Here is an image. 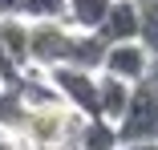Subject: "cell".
<instances>
[{
    "mask_svg": "<svg viewBox=\"0 0 158 150\" xmlns=\"http://www.w3.org/2000/svg\"><path fill=\"white\" fill-rule=\"evenodd\" d=\"M118 138L122 142H158V89L150 77L130 89V102L118 118Z\"/></svg>",
    "mask_w": 158,
    "mask_h": 150,
    "instance_id": "cell-1",
    "label": "cell"
},
{
    "mask_svg": "<svg viewBox=\"0 0 158 150\" xmlns=\"http://www.w3.org/2000/svg\"><path fill=\"white\" fill-rule=\"evenodd\" d=\"M53 89L65 98L81 118H98V73L102 69H81V65H53L45 69Z\"/></svg>",
    "mask_w": 158,
    "mask_h": 150,
    "instance_id": "cell-2",
    "label": "cell"
},
{
    "mask_svg": "<svg viewBox=\"0 0 158 150\" xmlns=\"http://www.w3.org/2000/svg\"><path fill=\"white\" fill-rule=\"evenodd\" d=\"M69 41H73V24L69 20H37L33 24V41H28V57L37 69H53L69 61Z\"/></svg>",
    "mask_w": 158,
    "mask_h": 150,
    "instance_id": "cell-3",
    "label": "cell"
},
{
    "mask_svg": "<svg viewBox=\"0 0 158 150\" xmlns=\"http://www.w3.org/2000/svg\"><path fill=\"white\" fill-rule=\"evenodd\" d=\"M150 61H154V53H150L142 41H114V45L106 49L102 69L114 73V77H122V81H130V85H138V81L150 77Z\"/></svg>",
    "mask_w": 158,
    "mask_h": 150,
    "instance_id": "cell-4",
    "label": "cell"
},
{
    "mask_svg": "<svg viewBox=\"0 0 158 150\" xmlns=\"http://www.w3.org/2000/svg\"><path fill=\"white\" fill-rule=\"evenodd\" d=\"M138 28H142L138 0H114L98 33L106 37V45H114V41H138Z\"/></svg>",
    "mask_w": 158,
    "mask_h": 150,
    "instance_id": "cell-5",
    "label": "cell"
},
{
    "mask_svg": "<svg viewBox=\"0 0 158 150\" xmlns=\"http://www.w3.org/2000/svg\"><path fill=\"white\" fill-rule=\"evenodd\" d=\"M0 41H4V53L12 57L16 69H28L33 57H28V41H33V24L24 16H4L0 20Z\"/></svg>",
    "mask_w": 158,
    "mask_h": 150,
    "instance_id": "cell-6",
    "label": "cell"
},
{
    "mask_svg": "<svg viewBox=\"0 0 158 150\" xmlns=\"http://www.w3.org/2000/svg\"><path fill=\"white\" fill-rule=\"evenodd\" d=\"M130 81H122V77H114V73H98V114L102 118H110V122H118L122 118V110H126V102H130Z\"/></svg>",
    "mask_w": 158,
    "mask_h": 150,
    "instance_id": "cell-7",
    "label": "cell"
},
{
    "mask_svg": "<svg viewBox=\"0 0 158 150\" xmlns=\"http://www.w3.org/2000/svg\"><path fill=\"white\" fill-rule=\"evenodd\" d=\"M122 138H118V122H110V118H85L81 130H77V142L73 150H118Z\"/></svg>",
    "mask_w": 158,
    "mask_h": 150,
    "instance_id": "cell-8",
    "label": "cell"
},
{
    "mask_svg": "<svg viewBox=\"0 0 158 150\" xmlns=\"http://www.w3.org/2000/svg\"><path fill=\"white\" fill-rule=\"evenodd\" d=\"M110 4H114V0H69L65 20H69L73 28H89V33H98L102 20H106V12H110Z\"/></svg>",
    "mask_w": 158,
    "mask_h": 150,
    "instance_id": "cell-9",
    "label": "cell"
},
{
    "mask_svg": "<svg viewBox=\"0 0 158 150\" xmlns=\"http://www.w3.org/2000/svg\"><path fill=\"white\" fill-rule=\"evenodd\" d=\"M69 12V0H20V16L28 24L37 20H65Z\"/></svg>",
    "mask_w": 158,
    "mask_h": 150,
    "instance_id": "cell-10",
    "label": "cell"
},
{
    "mask_svg": "<svg viewBox=\"0 0 158 150\" xmlns=\"http://www.w3.org/2000/svg\"><path fill=\"white\" fill-rule=\"evenodd\" d=\"M138 8H142V28H138V41L158 53V0H138Z\"/></svg>",
    "mask_w": 158,
    "mask_h": 150,
    "instance_id": "cell-11",
    "label": "cell"
},
{
    "mask_svg": "<svg viewBox=\"0 0 158 150\" xmlns=\"http://www.w3.org/2000/svg\"><path fill=\"white\" fill-rule=\"evenodd\" d=\"M16 73H20V69H16V65H12V57H8V53H4V41H0V77H4V81H12V77H16Z\"/></svg>",
    "mask_w": 158,
    "mask_h": 150,
    "instance_id": "cell-12",
    "label": "cell"
},
{
    "mask_svg": "<svg viewBox=\"0 0 158 150\" xmlns=\"http://www.w3.org/2000/svg\"><path fill=\"white\" fill-rule=\"evenodd\" d=\"M4 16H20V0H0V20Z\"/></svg>",
    "mask_w": 158,
    "mask_h": 150,
    "instance_id": "cell-13",
    "label": "cell"
},
{
    "mask_svg": "<svg viewBox=\"0 0 158 150\" xmlns=\"http://www.w3.org/2000/svg\"><path fill=\"white\" fill-rule=\"evenodd\" d=\"M118 150H158V142H122Z\"/></svg>",
    "mask_w": 158,
    "mask_h": 150,
    "instance_id": "cell-14",
    "label": "cell"
},
{
    "mask_svg": "<svg viewBox=\"0 0 158 150\" xmlns=\"http://www.w3.org/2000/svg\"><path fill=\"white\" fill-rule=\"evenodd\" d=\"M0 150H20V146H16V142H12L8 134H0Z\"/></svg>",
    "mask_w": 158,
    "mask_h": 150,
    "instance_id": "cell-15",
    "label": "cell"
},
{
    "mask_svg": "<svg viewBox=\"0 0 158 150\" xmlns=\"http://www.w3.org/2000/svg\"><path fill=\"white\" fill-rule=\"evenodd\" d=\"M150 81H154V89H158V53H154V61H150Z\"/></svg>",
    "mask_w": 158,
    "mask_h": 150,
    "instance_id": "cell-16",
    "label": "cell"
},
{
    "mask_svg": "<svg viewBox=\"0 0 158 150\" xmlns=\"http://www.w3.org/2000/svg\"><path fill=\"white\" fill-rule=\"evenodd\" d=\"M0 134H8V130H4V126H0Z\"/></svg>",
    "mask_w": 158,
    "mask_h": 150,
    "instance_id": "cell-17",
    "label": "cell"
},
{
    "mask_svg": "<svg viewBox=\"0 0 158 150\" xmlns=\"http://www.w3.org/2000/svg\"><path fill=\"white\" fill-rule=\"evenodd\" d=\"M0 85H4V77H0Z\"/></svg>",
    "mask_w": 158,
    "mask_h": 150,
    "instance_id": "cell-18",
    "label": "cell"
}]
</instances>
